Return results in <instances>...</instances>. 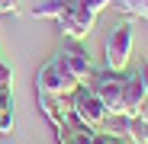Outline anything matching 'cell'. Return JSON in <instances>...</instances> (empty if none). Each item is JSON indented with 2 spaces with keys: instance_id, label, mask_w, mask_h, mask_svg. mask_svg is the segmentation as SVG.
Here are the masks:
<instances>
[{
  "instance_id": "cell-4",
  "label": "cell",
  "mask_w": 148,
  "mask_h": 144,
  "mask_svg": "<svg viewBox=\"0 0 148 144\" xmlns=\"http://www.w3.org/2000/svg\"><path fill=\"white\" fill-rule=\"evenodd\" d=\"M81 83L74 80L68 70L58 64V58L52 55L36 74V93H52V96H71L74 90H77Z\"/></svg>"
},
{
  "instance_id": "cell-12",
  "label": "cell",
  "mask_w": 148,
  "mask_h": 144,
  "mask_svg": "<svg viewBox=\"0 0 148 144\" xmlns=\"http://www.w3.org/2000/svg\"><path fill=\"white\" fill-rule=\"evenodd\" d=\"M19 0H0V13H13Z\"/></svg>"
},
{
  "instance_id": "cell-8",
  "label": "cell",
  "mask_w": 148,
  "mask_h": 144,
  "mask_svg": "<svg viewBox=\"0 0 148 144\" xmlns=\"http://www.w3.org/2000/svg\"><path fill=\"white\" fill-rule=\"evenodd\" d=\"M64 13H68V0H39V3L32 7V16H36V19H52V22H58Z\"/></svg>"
},
{
  "instance_id": "cell-9",
  "label": "cell",
  "mask_w": 148,
  "mask_h": 144,
  "mask_svg": "<svg viewBox=\"0 0 148 144\" xmlns=\"http://www.w3.org/2000/svg\"><path fill=\"white\" fill-rule=\"evenodd\" d=\"M106 7H113V0H68V13H81L90 19H97Z\"/></svg>"
},
{
  "instance_id": "cell-1",
  "label": "cell",
  "mask_w": 148,
  "mask_h": 144,
  "mask_svg": "<svg viewBox=\"0 0 148 144\" xmlns=\"http://www.w3.org/2000/svg\"><path fill=\"white\" fill-rule=\"evenodd\" d=\"M132 45H135V32L129 22H116L103 39V67L110 70H126L129 58H132Z\"/></svg>"
},
{
  "instance_id": "cell-2",
  "label": "cell",
  "mask_w": 148,
  "mask_h": 144,
  "mask_svg": "<svg viewBox=\"0 0 148 144\" xmlns=\"http://www.w3.org/2000/svg\"><path fill=\"white\" fill-rule=\"evenodd\" d=\"M122 80H126V70H110V67L103 70L93 67V74L87 77V87L100 96L110 115H122Z\"/></svg>"
},
{
  "instance_id": "cell-14",
  "label": "cell",
  "mask_w": 148,
  "mask_h": 144,
  "mask_svg": "<svg viewBox=\"0 0 148 144\" xmlns=\"http://www.w3.org/2000/svg\"><path fill=\"white\" fill-rule=\"evenodd\" d=\"M126 144H132V141H126Z\"/></svg>"
},
{
  "instance_id": "cell-6",
  "label": "cell",
  "mask_w": 148,
  "mask_h": 144,
  "mask_svg": "<svg viewBox=\"0 0 148 144\" xmlns=\"http://www.w3.org/2000/svg\"><path fill=\"white\" fill-rule=\"evenodd\" d=\"M55 58H58V64H61L77 83H87V77L93 74V61H90V55L84 51L81 45H64Z\"/></svg>"
},
{
  "instance_id": "cell-11",
  "label": "cell",
  "mask_w": 148,
  "mask_h": 144,
  "mask_svg": "<svg viewBox=\"0 0 148 144\" xmlns=\"http://www.w3.org/2000/svg\"><path fill=\"white\" fill-rule=\"evenodd\" d=\"M93 144H126V138L110 128H100V131H93Z\"/></svg>"
},
{
  "instance_id": "cell-5",
  "label": "cell",
  "mask_w": 148,
  "mask_h": 144,
  "mask_svg": "<svg viewBox=\"0 0 148 144\" xmlns=\"http://www.w3.org/2000/svg\"><path fill=\"white\" fill-rule=\"evenodd\" d=\"M145 103H148V87H145L142 70H126V80H122V118H135Z\"/></svg>"
},
{
  "instance_id": "cell-10",
  "label": "cell",
  "mask_w": 148,
  "mask_h": 144,
  "mask_svg": "<svg viewBox=\"0 0 148 144\" xmlns=\"http://www.w3.org/2000/svg\"><path fill=\"white\" fill-rule=\"evenodd\" d=\"M113 7L126 10L129 16H142V19H148V0H113Z\"/></svg>"
},
{
  "instance_id": "cell-3",
  "label": "cell",
  "mask_w": 148,
  "mask_h": 144,
  "mask_svg": "<svg viewBox=\"0 0 148 144\" xmlns=\"http://www.w3.org/2000/svg\"><path fill=\"white\" fill-rule=\"evenodd\" d=\"M71 112H74V118H77L81 125H87L93 131H100L106 125V118H110L106 106L100 103V96H97L87 83H81L77 90L71 93Z\"/></svg>"
},
{
  "instance_id": "cell-7",
  "label": "cell",
  "mask_w": 148,
  "mask_h": 144,
  "mask_svg": "<svg viewBox=\"0 0 148 144\" xmlns=\"http://www.w3.org/2000/svg\"><path fill=\"white\" fill-rule=\"evenodd\" d=\"M39 109H42V115L52 122L55 128H64V125H71V118H74V112H71V96H52V93H39Z\"/></svg>"
},
{
  "instance_id": "cell-13",
  "label": "cell",
  "mask_w": 148,
  "mask_h": 144,
  "mask_svg": "<svg viewBox=\"0 0 148 144\" xmlns=\"http://www.w3.org/2000/svg\"><path fill=\"white\" fill-rule=\"evenodd\" d=\"M138 70H142V77H145V87H148V64H142Z\"/></svg>"
}]
</instances>
